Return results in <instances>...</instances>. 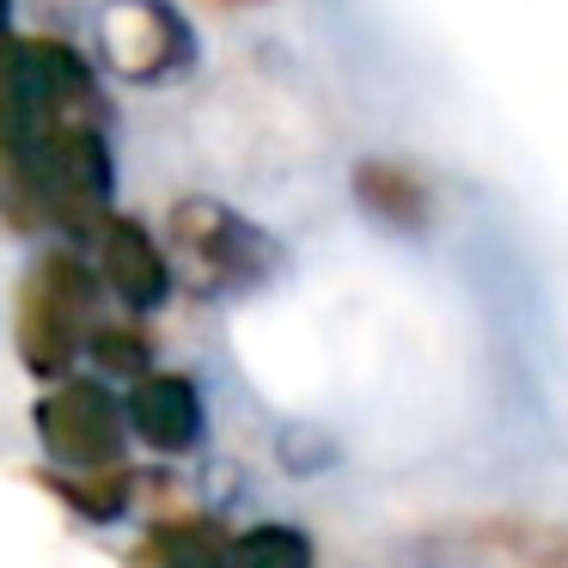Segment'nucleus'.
Returning a JSON list of instances; mask_svg holds the SVG:
<instances>
[{"mask_svg":"<svg viewBox=\"0 0 568 568\" xmlns=\"http://www.w3.org/2000/svg\"><path fill=\"white\" fill-rule=\"evenodd\" d=\"M92 312H99V287H92L87 263L74 257H43L19 282L13 300V343L38 379H68V361L80 343H92Z\"/></svg>","mask_w":568,"mask_h":568,"instance_id":"nucleus-1","label":"nucleus"},{"mask_svg":"<svg viewBox=\"0 0 568 568\" xmlns=\"http://www.w3.org/2000/svg\"><path fill=\"white\" fill-rule=\"evenodd\" d=\"M172 257L184 263L196 294H245L282 270V245L239 209L190 196L172 209Z\"/></svg>","mask_w":568,"mask_h":568,"instance_id":"nucleus-2","label":"nucleus"},{"mask_svg":"<svg viewBox=\"0 0 568 568\" xmlns=\"http://www.w3.org/2000/svg\"><path fill=\"white\" fill-rule=\"evenodd\" d=\"M104 62L135 87L153 80H184L196 68V31L172 0H111L99 19Z\"/></svg>","mask_w":568,"mask_h":568,"instance_id":"nucleus-3","label":"nucleus"},{"mask_svg":"<svg viewBox=\"0 0 568 568\" xmlns=\"http://www.w3.org/2000/svg\"><path fill=\"white\" fill-rule=\"evenodd\" d=\"M38 440L55 465H68L74 477L92 470H123V416L116 397L99 379H62L38 404Z\"/></svg>","mask_w":568,"mask_h":568,"instance_id":"nucleus-4","label":"nucleus"},{"mask_svg":"<svg viewBox=\"0 0 568 568\" xmlns=\"http://www.w3.org/2000/svg\"><path fill=\"white\" fill-rule=\"evenodd\" d=\"M99 263H104V282L116 287V300H123L129 312H153L165 300V287H172L165 251L153 245L148 226L129 221V214H111V221L99 226Z\"/></svg>","mask_w":568,"mask_h":568,"instance_id":"nucleus-5","label":"nucleus"},{"mask_svg":"<svg viewBox=\"0 0 568 568\" xmlns=\"http://www.w3.org/2000/svg\"><path fill=\"white\" fill-rule=\"evenodd\" d=\"M129 422L153 453H190L202 440V392L184 373H148L129 392Z\"/></svg>","mask_w":568,"mask_h":568,"instance_id":"nucleus-6","label":"nucleus"},{"mask_svg":"<svg viewBox=\"0 0 568 568\" xmlns=\"http://www.w3.org/2000/svg\"><path fill=\"white\" fill-rule=\"evenodd\" d=\"M458 544L483 568H568L562 519H477L458 531Z\"/></svg>","mask_w":568,"mask_h":568,"instance_id":"nucleus-7","label":"nucleus"},{"mask_svg":"<svg viewBox=\"0 0 568 568\" xmlns=\"http://www.w3.org/2000/svg\"><path fill=\"white\" fill-rule=\"evenodd\" d=\"M233 544L221 519L209 514H178V519H160L141 544L148 568H233Z\"/></svg>","mask_w":568,"mask_h":568,"instance_id":"nucleus-8","label":"nucleus"},{"mask_svg":"<svg viewBox=\"0 0 568 568\" xmlns=\"http://www.w3.org/2000/svg\"><path fill=\"white\" fill-rule=\"evenodd\" d=\"M355 196L367 214H379L385 226H428L434 214V196L428 184H422V172H409V165L397 160H361L355 165Z\"/></svg>","mask_w":568,"mask_h":568,"instance_id":"nucleus-9","label":"nucleus"},{"mask_svg":"<svg viewBox=\"0 0 568 568\" xmlns=\"http://www.w3.org/2000/svg\"><path fill=\"white\" fill-rule=\"evenodd\" d=\"M233 568H318L312 562V538L294 526H257L233 544Z\"/></svg>","mask_w":568,"mask_h":568,"instance_id":"nucleus-10","label":"nucleus"},{"mask_svg":"<svg viewBox=\"0 0 568 568\" xmlns=\"http://www.w3.org/2000/svg\"><path fill=\"white\" fill-rule=\"evenodd\" d=\"M50 489L87 519H116L129 507V470H92V477H50Z\"/></svg>","mask_w":568,"mask_h":568,"instance_id":"nucleus-11","label":"nucleus"},{"mask_svg":"<svg viewBox=\"0 0 568 568\" xmlns=\"http://www.w3.org/2000/svg\"><path fill=\"white\" fill-rule=\"evenodd\" d=\"M87 348L104 361V367H116V373H141V379H148L153 348H148V336H141V331H129V324H99Z\"/></svg>","mask_w":568,"mask_h":568,"instance_id":"nucleus-12","label":"nucleus"},{"mask_svg":"<svg viewBox=\"0 0 568 568\" xmlns=\"http://www.w3.org/2000/svg\"><path fill=\"white\" fill-rule=\"evenodd\" d=\"M7 13H13V0H0V31H7Z\"/></svg>","mask_w":568,"mask_h":568,"instance_id":"nucleus-13","label":"nucleus"}]
</instances>
